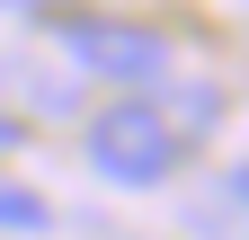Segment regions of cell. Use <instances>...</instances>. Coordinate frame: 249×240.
<instances>
[{
	"mask_svg": "<svg viewBox=\"0 0 249 240\" xmlns=\"http://www.w3.org/2000/svg\"><path fill=\"white\" fill-rule=\"evenodd\" d=\"M62 214L36 196V187H18V178H0V240H45Z\"/></svg>",
	"mask_w": 249,
	"mask_h": 240,
	"instance_id": "277c9868",
	"label": "cell"
},
{
	"mask_svg": "<svg viewBox=\"0 0 249 240\" xmlns=\"http://www.w3.org/2000/svg\"><path fill=\"white\" fill-rule=\"evenodd\" d=\"M223 196H231L240 214H249V160H231V169H223Z\"/></svg>",
	"mask_w": 249,
	"mask_h": 240,
	"instance_id": "8992f818",
	"label": "cell"
},
{
	"mask_svg": "<svg viewBox=\"0 0 249 240\" xmlns=\"http://www.w3.org/2000/svg\"><path fill=\"white\" fill-rule=\"evenodd\" d=\"M53 45H62V63H71V80H116L124 98H142V89L169 80V36L142 27V18L62 9V18H53Z\"/></svg>",
	"mask_w": 249,
	"mask_h": 240,
	"instance_id": "6da1fadb",
	"label": "cell"
},
{
	"mask_svg": "<svg viewBox=\"0 0 249 240\" xmlns=\"http://www.w3.org/2000/svg\"><path fill=\"white\" fill-rule=\"evenodd\" d=\"M0 9H53V0H0Z\"/></svg>",
	"mask_w": 249,
	"mask_h": 240,
	"instance_id": "ba28073f",
	"label": "cell"
},
{
	"mask_svg": "<svg viewBox=\"0 0 249 240\" xmlns=\"http://www.w3.org/2000/svg\"><path fill=\"white\" fill-rule=\"evenodd\" d=\"M151 107H160V125L187 142V152H196V142H213V125H223V89H213V80H160V89H151Z\"/></svg>",
	"mask_w": 249,
	"mask_h": 240,
	"instance_id": "3957f363",
	"label": "cell"
},
{
	"mask_svg": "<svg viewBox=\"0 0 249 240\" xmlns=\"http://www.w3.org/2000/svg\"><path fill=\"white\" fill-rule=\"evenodd\" d=\"M0 80H9V89H27L45 116H80V80H45L36 63H0Z\"/></svg>",
	"mask_w": 249,
	"mask_h": 240,
	"instance_id": "5b68a950",
	"label": "cell"
},
{
	"mask_svg": "<svg viewBox=\"0 0 249 240\" xmlns=\"http://www.w3.org/2000/svg\"><path fill=\"white\" fill-rule=\"evenodd\" d=\"M9 142H18V116H9V107H0V152H9Z\"/></svg>",
	"mask_w": 249,
	"mask_h": 240,
	"instance_id": "52a82bcc",
	"label": "cell"
},
{
	"mask_svg": "<svg viewBox=\"0 0 249 240\" xmlns=\"http://www.w3.org/2000/svg\"><path fill=\"white\" fill-rule=\"evenodd\" d=\"M80 160L98 169L107 187L142 196V187H169V178H178L187 142L160 125V107H151V89H142V98H116V107H98V116H89V134H80Z\"/></svg>",
	"mask_w": 249,
	"mask_h": 240,
	"instance_id": "7a4b0ae2",
	"label": "cell"
}]
</instances>
